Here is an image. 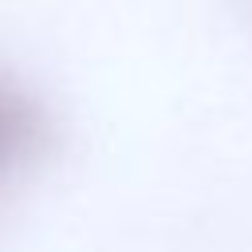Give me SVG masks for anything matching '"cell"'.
<instances>
[{"instance_id":"obj_1","label":"cell","mask_w":252,"mask_h":252,"mask_svg":"<svg viewBox=\"0 0 252 252\" xmlns=\"http://www.w3.org/2000/svg\"><path fill=\"white\" fill-rule=\"evenodd\" d=\"M8 138H12V114H8V106L0 102V150L8 146Z\"/></svg>"}]
</instances>
